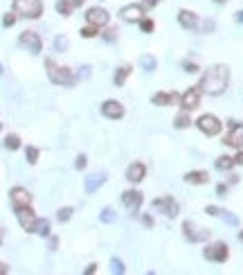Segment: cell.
<instances>
[{"instance_id": "obj_19", "label": "cell", "mask_w": 243, "mask_h": 275, "mask_svg": "<svg viewBox=\"0 0 243 275\" xmlns=\"http://www.w3.org/2000/svg\"><path fill=\"white\" fill-rule=\"evenodd\" d=\"M106 183L104 174H93V176H86V194H95L99 187Z\"/></svg>"}, {"instance_id": "obj_11", "label": "cell", "mask_w": 243, "mask_h": 275, "mask_svg": "<svg viewBox=\"0 0 243 275\" xmlns=\"http://www.w3.org/2000/svg\"><path fill=\"white\" fill-rule=\"evenodd\" d=\"M153 207H156V210H160V212H165L169 219H174V216L178 214V203H176L171 197L156 199V201H153Z\"/></svg>"}, {"instance_id": "obj_12", "label": "cell", "mask_w": 243, "mask_h": 275, "mask_svg": "<svg viewBox=\"0 0 243 275\" xmlns=\"http://www.w3.org/2000/svg\"><path fill=\"white\" fill-rule=\"evenodd\" d=\"M198 104H200V88H189L180 97V106L185 108V111H194Z\"/></svg>"}, {"instance_id": "obj_37", "label": "cell", "mask_w": 243, "mask_h": 275, "mask_svg": "<svg viewBox=\"0 0 243 275\" xmlns=\"http://www.w3.org/2000/svg\"><path fill=\"white\" fill-rule=\"evenodd\" d=\"M14 23H16V16L14 14H5V18H2V25H5V27H11Z\"/></svg>"}, {"instance_id": "obj_25", "label": "cell", "mask_w": 243, "mask_h": 275, "mask_svg": "<svg viewBox=\"0 0 243 275\" xmlns=\"http://www.w3.org/2000/svg\"><path fill=\"white\" fill-rule=\"evenodd\" d=\"M232 167H234V158H230V156L216 158V169H221V172H228V169H232Z\"/></svg>"}, {"instance_id": "obj_1", "label": "cell", "mask_w": 243, "mask_h": 275, "mask_svg": "<svg viewBox=\"0 0 243 275\" xmlns=\"http://www.w3.org/2000/svg\"><path fill=\"white\" fill-rule=\"evenodd\" d=\"M228 81H230V68L228 66H214V68H209L207 72L203 74L200 79V93L205 95H223L225 88H228Z\"/></svg>"}, {"instance_id": "obj_4", "label": "cell", "mask_w": 243, "mask_h": 275, "mask_svg": "<svg viewBox=\"0 0 243 275\" xmlns=\"http://www.w3.org/2000/svg\"><path fill=\"white\" fill-rule=\"evenodd\" d=\"M196 127H198L205 136H216V133L221 131V120L216 118V115L207 113V115H200V118L196 120Z\"/></svg>"}, {"instance_id": "obj_14", "label": "cell", "mask_w": 243, "mask_h": 275, "mask_svg": "<svg viewBox=\"0 0 243 275\" xmlns=\"http://www.w3.org/2000/svg\"><path fill=\"white\" fill-rule=\"evenodd\" d=\"M11 197V203H14V207H25L32 203V194H29L25 187H14V190L9 192Z\"/></svg>"}, {"instance_id": "obj_34", "label": "cell", "mask_w": 243, "mask_h": 275, "mask_svg": "<svg viewBox=\"0 0 243 275\" xmlns=\"http://www.w3.org/2000/svg\"><path fill=\"white\" fill-rule=\"evenodd\" d=\"M111 271H113V273H117V275L124 273V271H126V269H124V262L117 260V257H113V260H111Z\"/></svg>"}, {"instance_id": "obj_8", "label": "cell", "mask_w": 243, "mask_h": 275, "mask_svg": "<svg viewBox=\"0 0 243 275\" xmlns=\"http://www.w3.org/2000/svg\"><path fill=\"white\" fill-rule=\"evenodd\" d=\"M223 142L228 144V147H234V149L243 147V124L230 122V133H228V138H225Z\"/></svg>"}, {"instance_id": "obj_17", "label": "cell", "mask_w": 243, "mask_h": 275, "mask_svg": "<svg viewBox=\"0 0 243 275\" xmlns=\"http://www.w3.org/2000/svg\"><path fill=\"white\" fill-rule=\"evenodd\" d=\"M178 23L185 27V30H196V25H198V18H196L194 11L189 9H180L178 14Z\"/></svg>"}, {"instance_id": "obj_44", "label": "cell", "mask_w": 243, "mask_h": 275, "mask_svg": "<svg viewBox=\"0 0 243 275\" xmlns=\"http://www.w3.org/2000/svg\"><path fill=\"white\" fill-rule=\"evenodd\" d=\"M158 2H160V0H144V7H146V9H151V7H156Z\"/></svg>"}, {"instance_id": "obj_21", "label": "cell", "mask_w": 243, "mask_h": 275, "mask_svg": "<svg viewBox=\"0 0 243 275\" xmlns=\"http://www.w3.org/2000/svg\"><path fill=\"white\" fill-rule=\"evenodd\" d=\"M140 66H142V70H144V72H153V70H156V66H158V61H156V57H153V54H142V57H140Z\"/></svg>"}, {"instance_id": "obj_35", "label": "cell", "mask_w": 243, "mask_h": 275, "mask_svg": "<svg viewBox=\"0 0 243 275\" xmlns=\"http://www.w3.org/2000/svg\"><path fill=\"white\" fill-rule=\"evenodd\" d=\"M219 216H223L225 221H228V223H232V226H237V223H239V219H237V216H234V214H228L225 210H221V214H219Z\"/></svg>"}, {"instance_id": "obj_18", "label": "cell", "mask_w": 243, "mask_h": 275, "mask_svg": "<svg viewBox=\"0 0 243 275\" xmlns=\"http://www.w3.org/2000/svg\"><path fill=\"white\" fill-rule=\"evenodd\" d=\"M151 102L156 106H169V104H178L180 102V95L178 93H156Z\"/></svg>"}, {"instance_id": "obj_47", "label": "cell", "mask_w": 243, "mask_h": 275, "mask_svg": "<svg viewBox=\"0 0 243 275\" xmlns=\"http://www.w3.org/2000/svg\"><path fill=\"white\" fill-rule=\"evenodd\" d=\"M234 162H239V165H243V151H241V153H237V156H234Z\"/></svg>"}, {"instance_id": "obj_48", "label": "cell", "mask_w": 243, "mask_h": 275, "mask_svg": "<svg viewBox=\"0 0 243 275\" xmlns=\"http://www.w3.org/2000/svg\"><path fill=\"white\" fill-rule=\"evenodd\" d=\"M95 271H97V264H90V266L86 269V273H95Z\"/></svg>"}, {"instance_id": "obj_24", "label": "cell", "mask_w": 243, "mask_h": 275, "mask_svg": "<svg viewBox=\"0 0 243 275\" xmlns=\"http://www.w3.org/2000/svg\"><path fill=\"white\" fill-rule=\"evenodd\" d=\"M128 74H131V66H122V68L115 72V86H124Z\"/></svg>"}, {"instance_id": "obj_49", "label": "cell", "mask_w": 243, "mask_h": 275, "mask_svg": "<svg viewBox=\"0 0 243 275\" xmlns=\"http://www.w3.org/2000/svg\"><path fill=\"white\" fill-rule=\"evenodd\" d=\"M237 20H239V23H243V11H239V14H237Z\"/></svg>"}, {"instance_id": "obj_3", "label": "cell", "mask_w": 243, "mask_h": 275, "mask_svg": "<svg viewBox=\"0 0 243 275\" xmlns=\"http://www.w3.org/2000/svg\"><path fill=\"white\" fill-rule=\"evenodd\" d=\"M14 11L23 18H39L43 14V2L41 0H14Z\"/></svg>"}, {"instance_id": "obj_29", "label": "cell", "mask_w": 243, "mask_h": 275, "mask_svg": "<svg viewBox=\"0 0 243 275\" xmlns=\"http://www.w3.org/2000/svg\"><path fill=\"white\" fill-rule=\"evenodd\" d=\"M81 36L83 39H93V36H97V25H83L81 27Z\"/></svg>"}, {"instance_id": "obj_27", "label": "cell", "mask_w": 243, "mask_h": 275, "mask_svg": "<svg viewBox=\"0 0 243 275\" xmlns=\"http://www.w3.org/2000/svg\"><path fill=\"white\" fill-rule=\"evenodd\" d=\"M54 50H57V52H65V50H68V39H65L63 34H59L57 39H54Z\"/></svg>"}, {"instance_id": "obj_7", "label": "cell", "mask_w": 243, "mask_h": 275, "mask_svg": "<svg viewBox=\"0 0 243 275\" xmlns=\"http://www.w3.org/2000/svg\"><path fill=\"white\" fill-rule=\"evenodd\" d=\"M16 216H18V223H20V228H23V230L34 232L36 216H34V212L29 210V206H25V207H16Z\"/></svg>"}, {"instance_id": "obj_10", "label": "cell", "mask_w": 243, "mask_h": 275, "mask_svg": "<svg viewBox=\"0 0 243 275\" xmlns=\"http://www.w3.org/2000/svg\"><path fill=\"white\" fill-rule=\"evenodd\" d=\"M86 20L90 25H97V27H104L108 23V11L104 7H90L86 11Z\"/></svg>"}, {"instance_id": "obj_51", "label": "cell", "mask_w": 243, "mask_h": 275, "mask_svg": "<svg viewBox=\"0 0 243 275\" xmlns=\"http://www.w3.org/2000/svg\"><path fill=\"white\" fill-rule=\"evenodd\" d=\"M214 2H221V5H223V2H225V0H214Z\"/></svg>"}, {"instance_id": "obj_38", "label": "cell", "mask_w": 243, "mask_h": 275, "mask_svg": "<svg viewBox=\"0 0 243 275\" xmlns=\"http://www.w3.org/2000/svg\"><path fill=\"white\" fill-rule=\"evenodd\" d=\"M182 68H185V72H198V66L191 64V61H185V64H182Z\"/></svg>"}, {"instance_id": "obj_32", "label": "cell", "mask_w": 243, "mask_h": 275, "mask_svg": "<svg viewBox=\"0 0 243 275\" xmlns=\"http://www.w3.org/2000/svg\"><path fill=\"white\" fill-rule=\"evenodd\" d=\"M99 219H102L104 223H113V221H115V219H117V214L111 210V207H106V210H102V214H99Z\"/></svg>"}, {"instance_id": "obj_26", "label": "cell", "mask_w": 243, "mask_h": 275, "mask_svg": "<svg viewBox=\"0 0 243 275\" xmlns=\"http://www.w3.org/2000/svg\"><path fill=\"white\" fill-rule=\"evenodd\" d=\"M72 9H74V5H72V2H68V0H59V2H57V11L61 16H70V14H72Z\"/></svg>"}, {"instance_id": "obj_9", "label": "cell", "mask_w": 243, "mask_h": 275, "mask_svg": "<svg viewBox=\"0 0 243 275\" xmlns=\"http://www.w3.org/2000/svg\"><path fill=\"white\" fill-rule=\"evenodd\" d=\"M18 43L23 45L25 50H29L32 54H39L41 52V36L36 32H23L18 39Z\"/></svg>"}, {"instance_id": "obj_41", "label": "cell", "mask_w": 243, "mask_h": 275, "mask_svg": "<svg viewBox=\"0 0 243 275\" xmlns=\"http://www.w3.org/2000/svg\"><path fill=\"white\" fill-rule=\"evenodd\" d=\"M205 212H207L209 216H219L221 214V210H219V207H214V206H207V207H205Z\"/></svg>"}, {"instance_id": "obj_15", "label": "cell", "mask_w": 243, "mask_h": 275, "mask_svg": "<svg viewBox=\"0 0 243 275\" xmlns=\"http://www.w3.org/2000/svg\"><path fill=\"white\" fill-rule=\"evenodd\" d=\"M142 201H144V199H142V194L137 190H128V192H124V194H122V203H124V206H126L131 212L140 210Z\"/></svg>"}, {"instance_id": "obj_2", "label": "cell", "mask_w": 243, "mask_h": 275, "mask_svg": "<svg viewBox=\"0 0 243 275\" xmlns=\"http://www.w3.org/2000/svg\"><path fill=\"white\" fill-rule=\"evenodd\" d=\"M45 68H48L50 79H52L54 84H59V86H72L74 81H77L68 68H61V66H57L52 59H45Z\"/></svg>"}, {"instance_id": "obj_33", "label": "cell", "mask_w": 243, "mask_h": 275, "mask_svg": "<svg viewBox=\"0 0 243 275\" xmlns=\"http://www.w3.org/2000/svg\"><path fill=\"white\" fill-rule=\"evenodd\" d=\"M70 216H72V207H61L59 214H57V219L61 223H65V221H70Z\"/></svg>"}, {"instance_id": "obj_46", "label": "cell", "mask_w": 243, "mask_h": 275, "mask_svg": "<svg viewBox=\"0 0 243 275\" xmlns=\"http://www.w3.org/2000/svg\"><path fill=\"white\" fill-rule=\"evenodd\" d=\"M7 273H9V266L0 262V275H7Z\"/></svg>"}, {"instance_id": "obj_42", "label": "cell", "mask_w": 243, "mask_h": 275, "mask_svg": "<svg viewBox=\"0 0 243 275\" xmlns=\"http://www.w3.org/2000/svg\"><path fill=\"white\" fill-rule=\"evenodd\" d=\"M90 77V68H88V66H83L81 70H79V79H88Z\"/></svg>"}, {"instance_id": "obj_31", "label": "cell", "mask_w": 243, "mask_h": 275, "mask_svg": "<svg viewBox=\"0 0 243 275\" xmlns=\"http://www.w3.org/2000/svg\"><path fill=\"white\" fill-rule=\"evenodd\" d=\"M5 147L11 149V151H16V149L20 147V138L18 136H7L5 138Z\"/></svg>"}, {"instance_id": "obj_45", "label": "cell", "mask_w": 243, "mask_h": 275, "mask_svg": "<svg viewBox=\"0 0 243 275\" xmlns=\"http://www.w3.org/2000/svg\"><path fill=\"white\" fill-rule=\"evenodd\" d=\"M142 223H144L146 228H151L153 226V219H151V216H142Z\"/></svg>"}, {"instance_id": "obj_5", "label": "cell", "mask_w": 243, "mask_h": 275, "mask_svg": "<svg viewBox=\"0 0 243 275\" xmlns=\"http://www.w3.org/2000/svg\"><path fill=\"white\" fill-rule=\"evenodd\" d=\"M203 255H205V260H209V262H225L228 260V246H225L223 241L209 244L203 251Z\"/></svg>"}, {"instance_id": "obj_43", "label": "cell", "mask_w": 243, "mask_h": 275, "mask_svg": "<svg viewBox=\"0 0 243 275\" xmlns=\"http://www.w3.org/2000/svg\"><path fill=\"white\" fill-rule=\"evenodd\" d=\"M225 192H228V185H216V194L219 197H225Z\"/></svg>"}, {"instance_id": "obj_39", "label": "cell", "mask_w": 243, "mask_h": 275, "mask_svg": "<svg viewBox=\"0 0 243 275\" xmlns=\"http://www.w3.org/2000/svg\"><path fill=\"white\" fill-rule=\"evenodd\" d=\"M86 156H83V153H81V156H77V160H74V167H77V169H83V167H86Z\"/></svg>"}, {"instance_id": "obj_20", "label": "cell", "mask_w": 243, "mask_h": 275, "mask_svg": "<svg viewBox=\"0 0 243 275\" xmlns=\"http://www.w3.org/2000/svg\"><path fill=\"white\" fill-rule=\"evenodd\" d=\"M182 232H185V237H187L189 241H200V239H207V237H209V230L194 232V226H191V221H185V223H182Z\"/></svg>"}, {"instance_id": "obj_28", "label": "cell", "mask_w": 243, "mask_h": 275, "mask_svg": "<svg viewBox=\"0 0 243 275\" xmlns=\"http://www.w3.org/2000/svg\"><path fill=\"white\" fill-rule=\"evenodd\" d=\"M25 156H27L29 165H36V162H39V149H36V147H27V149H25Z\"/></svg>"}, {"instance_id": "obj_36", "label": "cell", "mask_w": 243, "mask_h": 275, "mask_svg": "<svg viewBox=\"0 0 243 275\" xmlns=\"http://www.w3.org/2000/svg\"><path fill=\"white\" fill-rule=\"evenodd\" d=\"M140 25H142V32H146V34L153 32V20H140Z\"/></svg>"}, {"instance_id": "obj_40", "label": "cell", "mask_w": 243, "mask_h": 275, "mask_svg": "<svg viewBox=\"0 0 243 275\" xmlns=\"http://www.w3.org/2000/svg\"><path fill=\"white\" fill-rule=\"evenodd\" d=\"M104 39H106V41H111V43H113V41L117 39V30H113V27H111V30H106V34H104Z\"/></svg>"}, {"instance_id": "obj_30", "label": "cell", "mask_w": 243, "mask_h": 275, "mask_svg": "<svg viewBox=\"0 0 243 275\" xmlns=\"http://www.w3.org/2000/svg\"><path fill=\"white\" fill-rule=\"evenodd\" d=\"M189 124H191V120H189V115H185V113L178 115V118L174 120V127H176V129H187Z\"/></svg>"}, {"instance_id": "obj_52", "label": "cell", "mask_w": 243, "mask_h": 275, "mask_svg": "<svg viewBox=\"0 0 243 275\" xmlns=\"http://www.w3.org/2000/svg\"><path fill=\"white\" fill-rule=\"evenodd\" d=\"M0 77H2V64H0Z\"/></svg>"}, {"instance_id": "obj_22", "label": "cell", "mask_w": 243, "mask_h": 275, "mask_svg": "<svg viewBox=\"0 0 243 275\" xmlns=\"http://www.w3.org/2000/svg\"><path fill=\"white\" fill-rule=\"evenodd\" d=\"M185 181L194 183V185H205V183L209 181V176H207V172H189L185 176Z\"/></svg>"}, {"instance_id": "obj_23", "label": "cell", "mask_w": 243, "mask_h": 275, "mask_svg": "<svg viewBox=\"0 0 243 275\" xmlns=\"http://www.w3.org/2000/svg\"><path fill=\"white\" fill-rule=\"evenodd\" d=\"M50 219H36V223H34V232L36 235H43V237H48L50 235Z\"/></svg>"}, {"instance_id": "obj_53", "label": "cell", "mask_w": 243, "mask_h": 275, "mask_svg": "<svg viewBox=\"0 0 243 275\" xmlns=\"http://www.w3.org/2000/svg\"><path fill=\"white\" fill-rule=\"evenodd\" d=\"M239 239H241V241H243V230H241V235H239Z\"/></svg>"}, {"instance_id": "obj_16", "label": "cell", "mask_w": 243, "mask_h": 275, "mask_svg": "<svg viewBox=\"0 0 243 275\" xmlns=\"http://www.w3.org/2000/svg\"><path fill=\"white\" fill-rule=\"evenodd\" d=\"M144 176H146V167L142 165V162H133L131 167L126 169V178L131 183H140V181H144Z\"/></svg>"}, {"instance_id": "obj_13", "label": "cell", "mask_w": 243, "mask_h": 275, "mask_svg": "<svg viewBox=\"0 0 243 275\" xmlns=\"http://www.w3.org/2000/svg\"><path fill=\"white\" fill-rule=\"evenodd\" d=\"M102 113L111 120H120L124 115V106H122L117 99H108V102L102 104Z\"/></svg>"}, {"instance_id": "obj_6", "label": "cell", "mask_w": 243, "mask_h": 275, "mask_svg": "<svg viewBox=\"0 0 243 275\" xmlns=\"http://www.w3.org/2000/svg\"><path fill=\"white\" fill-rule=\"evenodd\" d=\"M144 16V5H126L120 9V18L124 23H140Z\"/></svg>"}, {"instance_id": "obj_50", "label": "cell", "mask_w": 243, "mask_h": 275, "mask_svg": "<svg viewBox=\"0 0 243 275\" xmlns=\"http://www.w3.org/2000/svg\"><path fill=\"white\" fill-rule=\"evenodd\" d=\"M0 244H2V228H0Z\"/></svg>"}]
</instances>
